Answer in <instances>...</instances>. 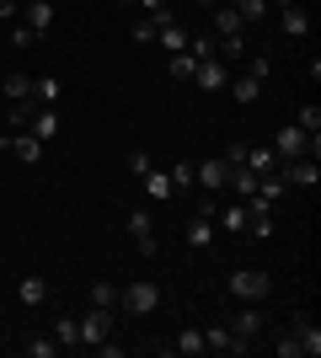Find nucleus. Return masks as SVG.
Here are the masks:
<instances>
[{"label":"nucleus","instance_id":"f257e3e1","mask_svg":"<svg viewBox=\"0 0 321 358\" xmlns=\"http://www.w3.org/2000/svg\"><path fill=\"white\" fill-rule=\"evenodd\" d=\"M225 294H230V299H246V305H257V299L273 294V278H268L262 268H236V273L225 278Z\"/></svg>","mask_w":321,"mask_h":358},{"label":"nucleus","instance_id":"f03ea898","mask_svg":"<svg viewBox=\"0 0 321 358\" xmlns=\"http://www.w3.org/2000/svg\"><path fill=\"white\" fill-rule=\"evenodd\" d=\"M273 155H278V166L294 161V155H316V134H306L300 123H290V129L273 134Z\"/></svg>","mask_w":321,"mask_h":358},{"label":"nucleus","instance_id":"7ed1b4c3","mask_svg":"<svg viewBox=\"0 0 321 358\" xmlns=\"http://www.w3.org/2000/svg\"><path fill=\"white\" fill-rule=\"evenodd\" d=\"M118 305L134 315H150L155 305H161V284H150V278H134L129 289H118Z\"/></svg>","mask_w":321,"mask_h":358},{"label":"nucleus","instance_id":"20e7f679","mask_svg":"<svg viewBox=\"0 0 321 358\" xmlns=\"http://www.w3.org/2000/svg\"><path fill=\"white\" fill-rule=\"evenodd\" d=\"M225 327H230V331H236V337H241V343H246V348H252V343H257V337H262V331H268V315H262V310H257V305H241V310L230 315Z\"/></svg>","mask_w":321,"mask_h":358},{"label":"nucleus","instance_id":"39448f33","mask_svg":"<svg viewBox=\"0 0 321 358\" xmlns=\"http://www.w3.org/2000/svg\"><path fill=\"white\" fill-rule=\"evenodd\" d=\"M278 177H284V187H316L321 166H316V155H294V161L278 166Z\"/></svg>","mask_w":321,"mask_h":358},{"label":"nucleus","instance_id":"423d86ee","mask_svg":"<svg viewBox=\"0 0 321 358\" xmlns=\"http://www.w3.org/2000/svg\"><path fill=\"white\" fill-rule=\"evenodd\" d=\"M214 230H220V224H214V203H199V209L187 214V246H193V252H204V246H209Z\"/></svg>","mask_w":321,"mask_h":358},{"label":"nucleus","instance_id":"0eeeda50","mask_svg":"<svg viewBox=\"0 0 321 358\" xmlns=\"http://www.w3.org/2000/svg\"><path fill=\"white\" fill-rule=\"evenodd\" d=\"M102 337H113V310H102V305H92V310L80 315V343L97 348Z\"/></svg>","mask_w":321,"mask_h":358},{"label":"nucleus","instance_id":"6e6552de","mask_svg":"<svg viewBox=\"0 0 321 358\" xmlns=\"http://www.w3.org/2000/svg\"><path fill=\"white\" fill-rule=\"evenodd\" d=\"M204 353H230V358H241V353H252V348H246L241 337H236V331H230L225 321H220V327H209V331H204Z\"/></svg>","mask_w":321,"mask_h":358},{"label":"nucleus","instance_id":"1a4fd4ad","mask_svg":"<svg viewBox=\"0 0 321 358\" xmlns=\"http://www.w3.org/2000/svg\"><path fill=\"white\" fill-rule=\"evenodd\" d=\"M193 182H199L204 193H225V182H230V166L220 161V155H209V161L193 166Z\"/></svg>","mask_w":321,"mask_h":358},{"label":"nucleus","instance_id":"9d476101","mask_svg":"<svg viewBox=\"0 0 321 358\" xmlns=\"http://www.w3.org/2000/svg\"><path fill=\"white\" fill-rule=\"evenodd\" d=\"M0 150H11L16 161H27V166L43 161V139L38 134H0Z\"/></svg>","mask_w":321,"mask_h":358},{"label":"nucleus","instance_id":"9b49d317","mask_svg":"<svg viewBox=\"0 0 321 358\" xmlns=\"http://www.w3.org/2000/svg\"><path fill=\"white\" fill-rule=\"evenodd\" d=\"M278 6V22H284V32H290V38H306L311 32V16H306V6H300V0H273Z\"/></svg>","mask_w":321,"mask_h":358},{"label":"nucleus","instance_id":"f8f14e48","mask_svg":"<svg viewBox=\"0 0 321 358\" xmlns=\"http://www.w3.org/2000/svg\"><path fill=\"white\" fill-rule=\"evenodd\" d=\"M193 86H199V91L230 86V80H225V59H220V54H214V59H199V70H193Z\"/></svg>","mask_w":321,"mask_h":358},{"label":"nucleus","instance_id":"ddd939ff","mask_svg":"<svg viewBox=\"0 0 321 358\" xmlns=\"http://www.w3.org/2000/svg\"><path fill=\"white\" fill-rule=\"evenodd\" d=\"M129 236H134V246H139V257H155V230H150V214H129Z\"/></svg>","mask_w":321,"mask_h":358},{"label":"nucleus","instance_id":"4468645a","mask_svg":"<svg viewBox=\"0 0 321 358\" xmlns=\"http://www.w3.org/2000/svg\"><path fill=\"white\" fill-rule=\"evenodd\" d=\"M257 171H252V166H230V182H225V187H230V193H236V198H241V203H246V198H252V193H257Z\"/></svg>","mask_w":321,"mask_h":358},{"label":"nucleus","instance_id":"2eb2a0df","mask_svg":"<svg viewBox=\"0 0 321 358\" xmlns=\"http://www.w3.org/2000/svg\"><path fill=\"white\" fill-rule=\"evenodd\" d=\"M171 22H177L171 11H150L145 22H134V43H155V32H161V27H171Z\"/></svg>","mask_w":321,"mask_h":358},{"label":"nucleus","instance_id":"dca6fc26","mask_svg":"<svg viewBox=\"0 0 321 358\" xmlns=\"http://www.w3.org/2000/svg\"><path fill=\"white\" fill-rule=\"evenodd\" d=\"M290 331H294V337H300V348H306L311 358L321 353V327H316V321H311V315H294V327H290Z\"/></svg>","mask_w":321,"mask_h":358},{"label":"nucleus","instance_id":"f3484780","mask_svg":"<svg viewBox=\"0 0 321 358\" xmlns=\"http://www.w3.org/2000/svg\"><path fill=\"white\" fill-rule=\"evenodd\" d=\"M27 134H38L48 145V139L59 134V113H54V107H38V113H32V123H27Z\"/></svg>","mask_w":321,"mask_h":358},{"label":"nucleus","instance_id":"a211bd4d","mask_svg":"<svg viewBox=\"0 0 321 358\" xmlns=\"http://www.w3.org/2000/svg\"><path fill=\"white\" fill-rule=\"evenodd\" d=\"M230 96H236L241 107H252V102L262 96V80H257L252 70H246V75H236V80H230Z\"/></svg>","mask_w":321,"mask_h":358},{"label":"nucleus","instance_id":"6ab92c4d","mask_svg":"<svg viewBox=\"0 0 321 358\" xmlns=\"http://www.w3.org/2000/svg\"><path fill=\"white\" fill-rule=\"evenodd\" d=\"M246 166H252L257 177H268V171H278V155H273V145H246Z\"/></svg>","mask_w":321,"mask_h":358},{"label":"nucleus","instance_id":"aec40b11","mask_svg":"<svg viewBox=\"0 0 321 358\" xmlns=\"http://www.w3.org/2000/svg\"><path fill=\"white\" fill-rule=\"evenodd\" d=\"M139 182H145V193H150L155 203H166V198H177V187H171V177H166V171H155V166H150V171H145V177H139Z\"/></svg>","mask_w":321,"mask_h":358},{"label":"nucleus","instance_id":"412c9836","mask_svg":"<svg viewBox=\"0 0 321 358\" xmlns=\"http://www.w3.org/2000/svg\"><path fill=\"white\" fill-rule=\"evenodd\" d=\"M0 91H6V102H27V96H32V75L11 70L6 80H0Z\"/></svg>","mask_w":321,"mask_h":358},{"label":"nucleus","instance_id":"4be33fe9","mask_svg":"<svg viewBox=\"0 0 321 358\" xmlns=\"http://www.w3.org/2000/svg\"><path fill=\"white\" fill-rule=\"evenodd\" d=\"M27 27L32 32H48V27H54V0H27Z\"/></svg>","mask_w":321,"mask_h":358},{"label":"nucleus","instance_id":"5701e85b","mask_svg":"<svg viewBox=\"0 0 321 358\" xmlns=\"http://www.w3.org/2000/svg\"><path fill=\"white\" fill-rule=\"evenodd\" d=\"M32 113H38V102H32V96H27V102H6V129H11V134H16V129H27Z\"/></svg>","mask_w":321,"mask_h":358},{"label":"nucleus","instance_id":"b1692460","mask_svg":"<svg viewBox=\"0 0 321 358\" xmlns=\"http://www.w3.org/2000/svg\"><path fill=\"white\" fill-rule=\"evenodd\" d=\"M16 299H22V305H43V299H48V278H38V273H32V278H22Z\"/></svg>","mask_w":321,"mask_h":358},{"label":"nucleus","instance_id":"393cba45","mask_svg":"<svg viewBox=\"0 0 321 358\" xmlns=\"http://www.w3.org/2000/svg\"><path fill=\"white\" fill-rule=\"evenodd\" d=\"M59 80H54V75H43V80H32V102H38V107H54V102H59Z\"/></svg>","mask_w":321,"mask_h":358},{"label":"nucleus","instance_id":"a878e982","mask_svg":"<svg viewBox=\"0 0 321 358\" xmlns=\"http://www.w3.org/2000/svg\"><path fill=\"white\" fill-rule=\"evenodd\" d=\"M214 224H225L230 236H241V230H246V203H230V209H225V214L214 209Z\"/></svg>","mask_w":321,"mask_h":358},{"label":"nucleus","instance_id":"bb28decb","mask_svg":"<svg viewBox=\"0 0 321 358\" xmlns=\"http://www.w3.org/2000/svg\"><path fill=\"white\" fill-rule=\"evenodd\" d=\"M166 353H204V331H193V327H183V337H177V343H166Z\"/></svg>","mask_w":321,"mask_h":358},{"label":"nucleus","instance_id":"cd10ccee","mask_svg":"<svg viewBox=\"0 0 321 358\" xmlns=\"http://www.w3.org/2000/svg\"><path fill=\"white\" fill-rule=\"evenodd\" d=\"M155 43L166 48V54H183V48H187V32L177 27V22H171V27H161V32H155Z\"/></svg>","mask_w":321,"mask_h":358},{"label":"nucleus","instance_id":"c85d7f7f","mask_svg":"<svg viewBox=\"0 0 321 358\" xmlns=\"http://www.w3.org/2000/svg\"><path fill=\"white\" fill-rule=\"evenodd\" d=\"M92 305L113 310V305H118V284H107V278H97V284H92Z\"/></svg>","mask_w":321,"mask_h":358},{"label":"nucleus","instance_id":"c756f323","mask_svg":"<svg viewBox=\"0 0 321 358\" xmlns=\"http://www.w3.org/2000/svg\"><path fill=\"white\" fill-rule=\"evenodd\" d=\"M193 70H199V59H193V54H171V80H193Z\"/></svg>","mask_w":321,"mask_h":358},{"label":"nucleus","instance_id":"7c9ffc66","mask_svg":"<svg viewBox=\"0 0 321 358\" xmlns=\"http://www.w3.org/2000/svg\"><path fill=\"white\" fill-rule=\"evenodd\" d=\"M166 177H171V187H177V193H187V187H199V182H193V166H187V161H177V166L166 171Z\"/></svg>","mask_w":321,"mask_h":358},{"label":"nucleus","instance_id":"2f4dec72","mask_svg":"<svg viewBox=\"0 0 321 358\" xmlns=\"http://www.w3.org/2000/svg\"><path fill=\"white\" fill-rule=\"evenodd\" d=\"M246 230H252L257 241H268V236H273V209H268V214H246Z\"/></svg>","mask_w":321,"mask_h":358},{"label":"nucleus","instance_id":"473e14b6","mask_svg":"<svg viewBox=\"0 0 321 358\" xmlns=\"http://www.w3.org/2000/svg\"><path fill=\"white\" fill-rule=\"evenodd\" d=\"M236 11H241V22H262L268 16V0H230Z\"/></svg>","mask_w":321,"mask_h":358},{"label":"nucleus","instance_id":"72a5a7b5","mask_svg":"<svg viewBox=\"0 0 321 358\" xmlns=\"http://www.w3.org/2000/svg\"><path fill=\"white\" fill-rule=\"evenodd\" d=\"M273 353H278V358H306V348H300V337H294V331H284V337L273 343Z\"/></svg>","mask_w":321,"mask_h":358},{"label":"nucleus","instance_id":"f704fd0d","mask_svg":"<svg viewBox=\"0 0 321 358\" xmlns=\"http://www.w3.org/2000/svg\"><path fill=\"white\" fill-rule=\"evenodd\" d=\"M294 123H300L306 134H321V107H316V102H306V107H300V118H294Z\"/></svg>","mask_w":321,"mask_h":358},{"label":"nucleus","instance_id":"c9c22d12","mask_svg":"<svg viewBox=\"0 0 321 358\" xmlns=\"http://www.w3.org/2000/svg\"><path fill=\"white\" fill-rule=\"evenodd\" d=\"M54 348H59V343H48V337H27L22 353H27V358H54Z\"/></svg>","mask_w":321,"mask_h":358},{"label":"nucleus","instance_id":"e433bc0d","mask_svg":"<svg viewBox=\"0 0 321 358\" xmlns=\"http://www.w3.org/2000/svg\"><path fill=\"white\" fill-rule=\"evenodd\" d=\"M54 337H59V348H70V343H80V321H70V315H64L59 327H54Z\"/></svg>","mask_w":321,"mask_h":358},{"label":"nucleus","instance_id":"4c0bfd02","mask_svg":"<svg viewBox=\"0 0 321 358\" xmlns=\"http://www.w3.org/2000/svg\"><path fill=\"white\" fill-rule=\"evenodd\" d=\"M11 43H16V48H32V43H38V32L22 22V27H11Z\"/></svg>","mask_w":321,"mask_h":358},{"label":"nucleus","instance_id":"58836bf2","mask_svg":"<svg viewBox=\"0 0 321 358\" xmlns=\"http://www.w3.org/2000/svg\"><path fill=\"white\" fill-rule=\"evenodd\" d=\"M220 161H225V166H246V139H236V145H230Z\"/></svg>","mask_w":321,"mask_h":358},{"label":"nucleus","instance_id":"ea45409f","mask_svg":"<svg viewBox=\"0 0 321 358\" xmlns=\"http://www.w3.org/2000/svg\"><path fill=\"white\" fill-rule=\"evenodd\" d=\"M129 171H134V177H145V171H150V155H145V150H129Z\"/></svg>","mask_w":321,"mask_h":358},{"label":"nucleus","instance_id":"a19ab883","mask_svg":"<svg viewBox=\"0 0 321 358\" xmlns=\"http://www.w3.org/2000/svg\"><path fill=\"white\" fill-rule=\"evenodd\" d=\"M16 16V0H0V22H11Z\"/></svg>","mask_w":321,"mask_h":358},{"label":"nucleus","instance_id":"79ce46f5","mask_svg":"<svg viewBox=\"0 0 321 358\" xmlns=\"http://www.w3.org/2000/svg\"><path fill=\"white\" fill-rule=\"evenodd\" d=\"M134 6H145V11H166V0H134Z\"/></svg>","mask_w":321,"mask_h":358},{"label":"nucleus","instance_id":"37998d69","mask_svg":"<svg viewBox=\"0 0 321 358\" xmlns=\"http://www.w3.org/2000/svg\"><path fill=\"white\" fill-rule=\"evenodd\" d=\"M199 6H220V0H199Z\"/></svg>","mask_w":321,"mask_h":358},{"label":"nucleus","instance_id":"c03bdc74","mask_svg":"<svg viewBox=\"0 0 321 358\" xmlns=\"http://www.w3.org/2000/svg\"><path fill=\"white\" fill-rule=\"evenodd\" d=\"M123 6H134V0H123Z\"/></svg>","mask_w":321,"mask_h":358}]
</instances>
